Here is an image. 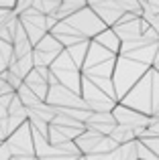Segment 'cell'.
Wrapping results in <instances>:
<instances>
[{
    "instance_id": "6da1fadb",
    "label": "cell",
    "mask_w": 159,
    "mask_h": 160,
    "mask_svg": "<svg viewBox=\"0 0 159 160\" xmlns=\"http://www.w3.org/2000/svg\"><path fill=\"white\" fill-rule=\"evenodd\" d=\"M149 65L139 63L135 59H129L124 55H116L114 61V69H112V85H114V93L116 99H120L145 73H147Z\"/></svg>"
},
{
    "instance_id": "7a4b0ae2",
    "label": "cell",
    "mask_w": 159,
    "mask_h": 160,
    "mask_svg": "<svg viewBox=\"0 0 159 160\" xmlns=\"http://www.w3.org/2000/svg\"><path fill=\"white\" fill-rule=\"evenodd\" d=\"M123 106H129L137 112H143L151 116L153 108H151V67L147 69V73L118 99Z\"/></svg>"
},
{
    "instance_id": "3957f363",
    "label": "cell",
    "mask_w": 159,
    "mask_h": 160,
    "mask_svg": "<svg viewBox=\"0 0 159 160\" xmlns=\"http://www.w3.org/2000/svg\"><path fill=\"white\" fill-rule=\"evenodd\" d=\"M63 20H68L84 39H94L102 28H106V24L98 18V14H96L88 4L82 6V8H78L76 12H72V14H69L68 18H63Z\"/></svg>"
},
{
    "instance_id": "277c9868",
    "label": "cell",
    "mask_w": 159,
    "mask_h": 160,
    "mask_svg": "<svg viewBox=\"0 0 159 160\" xmlns=\"http://www.w3.org/2000/svg\"><path fill=\"white\" fill-rule=\"evenodd\" d=\"M80 95H82L84 103L90 112H112L116 99L106 95L98 85L90 81L86 75H82V85H80Z\"/></svg>"
},
{
    "instance_id": "5b68a950",
    "label": "cell",
    "mask_w": 159,
    "mask_h": 160,
    "mask_svg": "<svg viewBox=\"0 0 159 160\" xmlns=\"http://www.w3.org/2000/svg\"><path fill=\"white\" fill-rule=\"evenodd\" d=\"M112 116H114L116 124L131 128L133 132H135L137 138L143 136L145 128H147L149 122H151V116H149V113L137 112V109H133V108H129V106H123L120 102L114 103V108H112Z\"/></svg>"
},
{
    "instance_id": "8992f818",
    "label": "cell",
    "mask_w": 159,
    "mask_h": 160,
    "mask_svg": "<svg viewBox=\"0 0 159 160\" xmlns=\"http://www.w3.org/2000/svg\"><path fill=\"white\" fill-rule=\"evenodd\" d=\"M45 102L51 106H61V108H86L82 95L76 93L74 89L61 85V83H53L47 89V98Z\"/></svg>"
},
{
    "instance_id": "52a82bcc",
    "label": "cell",
    "mask_w": 159,
    "mask_h": 160,
    "mask_svg": "<svg viewBox=\"0 0 159 160\" xmlns=\"http://www.w3.org/2000/svg\"><path fill=\"white\" fill-rule=\"evenodd\" d=\"M10 148L12 156H23V154H35L33 150V138H31V126L29 122H23L12 134H8L4 140Z\"/></svg>"
},
{
    "instance_id": "ba28073f",
    "label": "cell",
    "mask_w": 159,
    "mask_h": 160,
    "mask_svg": "<svg viewBox=\"0 0 159 160\" xmlns=\"http://www.w3.org/2000/svg\"><path fill=\"white\" fill-rule=\"evenodd\" d=\"M147 27H149L147 20H143L141 16H135V18H131V20H124V22L112 24V31L116 32V37L120 39V43H124V41H135V39H139L141 32H143Z\"/></svg>"
},
{
    "instance_id": "9c48e42d",
    "label": "cell",
    "mask_w": 159,
    "mask_h": 160,
    "mask_svg": "<svg viewBox=\"0 0 159 160\" xmlns=\"http://www.w3.org/2000/svg\"><path fill=\"white\" fill-rule=\"evenodd\" d=\"M84 126L96 130V132L102 134V136H108V134L112 132V128L116 126V120H114V116H112V112H90V116L84 122Z\"/></svg>"
},
{
    "instance_id": "30bf717a",
    "label": "cell",
    "mask_w": 159,
    "mask_h": 160,
    "mask_svg": "<svg viewBox=\"0 0 159 160\" xmlns=\"http://www.w3.org/2000/svg\"><path fill=\"white\" fill-rule=\"evenodd\" d=\"M49 32H51V35L55 37V39L59 41V43L63 45V47H69V45L80 43V41H90V39H84V37L80 35L76 28H74L72 24L68 22V20H57L55 27H53Z\"/></svg>"
},
{
    "instance_id": "8fae6325",
    "label": "cell",
    "mask_w": 159,
    "mask_h": 160,
    "mask_svg": "<svg viewBox=\"0 0 159 160\" xmlns=\"http://www.w3.org/2000/svg\"><path fill=\"white\" fill-rule=\"evenodd\" d=\"M90 8L96 12V14H98V18L102 20L106 27H112V24L120 18V14L124 12L123 8L114 2V0H102V2L94 4V6H90Z\"/></svg>"
},
{
    "instance_id": "7c38bea8",
    "label": "cell",
    "mask_w": 159,
    "mask_h": 160,
    "mask_svg": "<svg viewBox=\"0 0 159 160\" xmlns=\"http://www.w3.org/2000/svg\"><path fill=\"white\" fill-rule=\"evenodd\" d=\"M157 43H159V41H157ZM157 43H147V41H143V43H139L137 47L129 49V51H124V53H120V55H124V57H129V59H135V61L145 63V65L151 67L153 65V59H155Z\"/></svg>"
},
{
    "instance_id": "4fadbf2b",
    "label": "cell",
    "mask_w": 159,
    "mask_h": 160,
    "mask_svg": "<svg viewBox=\"0 0 159 160\" xmlns=\"http://www.w3.org/2000/svg\"><path fill=\"white\" fill-rule=\"evenodd\" d=\"M110 57H116V53L108 51V49H104L102 45H98L96 41L90 39V43H88V51H86V57H84V63H82V71L90 69L92 65H96V63L100 61H106V59Z\"/></svg>"
},
{
    "instance_id": "5bb4252c",
    "label": "cell",
    "mask_w": 159,
    "mask_h": 160,
    "mask_svg": "<svg viewBox=\"0 0 159 160\" xmlns=\"http://www.w3.org/2000/svg\"><path fill=\"white\" fill-rule=\"evenodd\" d=\"M100 140H102V134H98L96 130H92V128H84L82 132L74 138V142L78 144V148H80V152H82V154L96 152V150H98Z\"/></svg>"
},
{
    "instance_id": "9a60e30c",
    "label": "cell",
    "mask_w": 159,
    "mask_h": 160,
    "mask_svg": "<svg viewBox=\"0 0 159 160\" xmlns=\"http://www.w3.org/2000/svg\"><path fill=\"white\" fill-rule=\"evenodd\" d=\"M51 73L57 77V83L74 89L80 93V85H82V71L78 67H69V69H51Z\"/></svg>"
},
{
    "instance_id": "2e32d148",
    "label": "cell",
    "mask_w": 159,
    "mask_h": 160,
    "mask_svg": "<svg viewBox=\"0 0 159 160\" xmlns=\"http://www.w3.org/2000/svg\"><path fill=\"white\" fill-rule=\"evenodd\" d=\"M92 41H96V43H98V45H102L104 49H108V51H112V53H116V55H118V49H120V39L116 37V32L112 31V27L102 28V31H100V32H98V35H96Z\"/></svg>"
},
{
    "instance_id": "e0dca14e",
    "label": "cell",
    "mask_w": 159,
    "mask_h": 160,
    "mask_svg": "<svg viewBox=\"0 0 159 160\" xmlns=\"http://www.w3.org/2000/svg\"><path fill=\"white\" fill-rule=\"evenodd\" d=\"M114 61L116 57H110L106 61H100L96 65H92L90 69L82 71L86 77H112V69H114Z\"/></svg>"
},
{
    "instance_id": "ac0fdd59",
    "label": "cell",
    "mask_w": 159,
    "mask_h": 160,
    "mask_svg": "<svg viewBox=\"0 0 159 160\" xmlns=\"http://www.w3.org/2000/svg\"><path fill=\"white\" fill-rule=\"evenodd\" d=\"M112 160H139V156H137V138L116 146L112 150Z\"/></svg>"
},
{
    "instance_id": "d6986e66",
    "label": "cell",
    "mask_w": 159,
    "mask_h": 160,
    "mask_svg": "<svg viewBox=\"0 0 159 160\" xmlns=\"http://www.w3.org/2000/svg\"><path fill=\"white\" fill-rule=\"evenodd\" d=\"M33 49H39V51H45V53H55V55H57V53L61 51V49H63V45H61L59 41H57L55 37H53L51 32L47 31V32H45V35L41 37L39 41H37L35 45H33Z\"/></svg>"
},
{
    "instance_id": "ffe728a7",
    "label": "cell",
    "mask_w": 159,
    "mask_h": 160,
    "mask_svg": "<svg viewBox=\"0 0 159 160\" xmlns=\"http://www.w3.org/2000/svg\"><path fill=\"white\" fill-rule=\"evenodd\" d=\"M14 93L19 95V99L23 102V106H25V108H33V106H37L39 102H43V99H39L35 93H33V89H31V87H29L25 81L14 89Z\"/></svg>"
},
{
    "instance_id": "44dd1931",
    "label": "cell",
    "mask_w": 159,
    "mask_h": 160,
    "mask_svg": "<svg viewBox=\"0 0 159 160\" xmlns=\"http://www.w3.org/2000/svg\"><path fill=\"white\" fill-rule=\"evenodd\" d=\"M88 43H90V41H80V43H74V45H69V47H63L80 69H82L84 57H86V51H88Z\"/></svg>"
},
{
    "instance_id": "7402d4cb",
    "label": "cell",
    "mask_w": 159,
    "mask_h": 160,
    "mask_svg": "<svg viewBox=\"0 0 159 160\" xmlns=\"http://www.w3.org/2000/svg\"><path fill=\"white\" fill-rule=\"evenodd\" d=\"M108 136H110L114 142H118V144H123V142H129V140H135V138H137L135 132H133L131 128H127V126H120V124H116Z\"/></svg>"
},
{
    "instance_id": "603a6c76",
    "label": "cell",
    "mask_w": 159,
    "mask_h": 160,
    "mask_svg": "<svg viewBox=\"0 0 159 160\" xmlns=\"http://www.w3.org/2000/svg\"><path fill=\"white\" fill-rule=\"evenodd\" d=\"M82 75H84V73H82ZM88 79H90V81L94 83V85H98V87H100V89H102L106 95H110L112 99H116L114 85H112V79H110V77H88ZM116 102H118V99H116Z\"/></svg>"
},
{
    "instance_id": "cb8c5ba5",
    "label": "cell",
    "mask_w": 159,
    "mask_h": 160,
    "mask_svg": "<svg viewBox=\"0 0 159 160\" xmlns=\"http://www.w3.org/2000/svg\"><path fill=\"white\" fill-rule=\"evenodd\" d=\"M10 61H12V43L0 39V71L6 69Z\"/></svg>"
},
{
    "instance_id": "d4e9b609",
    "label": "cell",
    "mask_w": 159,
    "mask_h": 160,
    "mask_svg": "<svg viewBox=\"0 0 159 160\" xmlns=\"http://www.w3.org/2000/svg\"><path fill=\"white\" fill-rule=\"evenodd\" d=\"M151 108H153V112L159 109V73L153 67H151Z\"/></svg>"
},
{
    "instance_id": "484cf974",
    "label": "cell",
    "mask_w": 159,
    "mask_h": 160,
    "mask_svg": "<svg viewBox=\"0 0 159 160\" xmlns=\"http://www.w3.org/2000/svg\"><path fill=\"white\" fill-rule=\"evenodd\" d=\"M137 156H139V160H159L157 154L151 148H147L139 138H137Z\"/></svg>"
},
{
    "instance_id": "4316f807",
    "label": "cell",
    "mask_w": 159,
    "mask_h": 160,
    "mask_svg": "<svg viewBox=\"0 0 159 160\" xmlns=\"http://www.w3.org/2000/svg\"><path fill=\"white\" fill-rule=\"evenodd\" d=\"M124 12H135L137 16H141V2L139 0H114Z\"/></svg>"
},
{
    "instance_id": "83f0119b",
    "label": "cell",
    "mask_w": 159,
    "mask_h": 160,
    "mask_svg": "<svg viewBox=\"0 0 159 160\" xmlns=\"http://www.w3.org/2000/svg\"><path fill=\"white\" fill-rule=\"evenodd\" d=\"M139 140L159 156V136H143V138H139Z\"/></svg>"
},
{
    "instance_id": "f1b7e54d",
    "label": "cell",
    "mask_w": 159,
    "mask_h": 160,
    "mask_svg": "<svg viewBox=\"0 0 159 160\" xmlns=\"http://www.w3.org/2000/svg\"><path fill=\"white\" fill-rule=\"evenodd\" d=\"M84 156L86 160H112V152H90Z\"/></svg>"
},
{
    "instance_id": "f546056e",
    "label": "cell",
    "mask_w": 159,
    "mask_h": 160,
    "mask_svg": "<svg viewBox=\"0 0 159 160\" xmlns=\"http://www.w3.org/2000/svg\"><path fill=\"white\" fill-rule=\"evenodd\" d=\"M12 156V152H10V148H8V144L6 142H0V160H8Z\"/></svg>"
},
{
    "instance_id": "4dcf8cb0",
    "label": "cell",
    "mask_w": 159,
    "mask_h": 160,
    "mask_svg": "<svg viewBox=\"0 0 159 160\" xmlns=\"http://www.w3.org/2000/svg\"><path fill=\"white\" fill-rule=\"evenodd\" d=\"M153 69H155L157 71V73H159V43H157V51H155V59H153Z\"/></svg>"
},
{
    "instance_id": "1f68e13d",
    "label": "cell",
    "mask_w": 159,
    "mask_h": 160,
    "mask_svg": "<svg viewBox=\"0 0 159 160\" xmlns=\"http://www.w3.org/2000/svg\"><path fill=\"white\" fill-rule=\"evenodd\" d=\"M145 2H147V4H151L153 8H157V10H159V0H145Z\"/></svg>"
},
{
    "instance_id": "d6a6232c",
    "label": "cell",
    "mask_w": 159,
    "mask_h": 160,
    "mask_svg": "<svg viewBox=\"0 0 159 160\" xmlns=\"http://www.w3.org/2000/svg\"><path fill=\"white\" fill-rule=\"evenodd\" d=\"M98 2H102V0H86L88 6H94V4H98Z\"/></svg>"
}]
</instances>
